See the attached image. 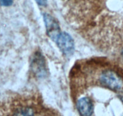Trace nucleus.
I'll return each mask as SVG.
<instances>
[{"instance_id":"f257e3e1","label":"nucleus","mask_w":123,"mask_h":116,"mask_svg":"<svg viewBox=\"0 0 123 116\" xmlns=\"http://www.w3.org/2000/svg\"><path fill=\"white\" fill-rule=\"evenodd\" d=\"M100 81L101 84L105 87L114 91L120 90L123 85L121 79L112 71H106L103 72L100 78Z\"/></svg>"},{"instance_id":"39448f33","label":"nucleus","mask_w":123,"mask_h":116,"mask_svg":"<svg viewBox=\"0 0 123 116\" xmlns=\"http://www.w3.org/2000/svg\"><path fill=\"white\" fill-rule=\"evenodd\" d=\"M34 111L32 108L28 107L21 108L17 110L14 116H33Z\"/></svg>"},{"instance_id":"423d86ee","label":"nucleus","mask_w":123,"mask_h":116,"mask_svg":"<svg viewBox=\"0 0 123 116\" xmlns=\"http://www.w3.org/2000/svg\"><path fill=\"white\" fill-rule=\"evenodd\" d=\"M13 4V0H0V5L2 6H10Z\"/></svg>"},{"instance_id":"6e6552de","label":"nucleus","mask_w":123,"mask_h":116,"mask_svg":"<svg viewBox=\"0 0 123 116\" xmlns=\"http://www.w3.org/2000/svg\"><path fill=\"white\" fill-rule=\"evenodd\" d=\"M122 56H123V51H122Z\"/></svg>"},{"instance_id":"0eeeda50","label":"nucleus","mask_w":123,"mask_h":116,"mask_svg":"<svg viewBox=\"0 0 123 116\" xmlns=\"http://www.w3.org/2000/svg\"><path fill=\"white\" fill-rule=\"evenodd\" d=\"M36 1L39 6H46L48 2V0H36Z\"/></svg>"},{"instance_id":"20e7f679","label":"nucleus","mask_w":123,"mask_h":116,"mask_svg":"<svg viewBox=\"0 0 123 116\" xmlns=\"http://www.w3.org/2000/svg\"><path fill=\"white\" fill-rule=\"evenodd\" d=\"M78 111L82 116H91L93 112V105L89 98L83 97L77 103Z\"/></svg>"},{"instance_id":"7ed1b4c3","label":"nucleus","mask_w":123,"mask_h":116,"mask_svg":"<svg viewBox=\"0 0 123 116\" xmlns=\"http://www.w3.org/2000/svg\"><path fill=\"white\" fill-rule=\"evenodd\" d=\"M43 17L46 27L47 33L52 39L56 41L58 37L61 33L57 22L49 14H44Z\"/></svg>"},{"instance_id":"f03ea898","label":"nucleus","mask_w":123,"mask_h":116,"mask_svg":"<svg viewBox=\"0 0 123 116\" xmlns=\"http://www.w3.org/2000/svg\"><path fill=\"white\" fill-rule=\"evenodd\" d=\"M61 51L66 55H70L74 50V41L69 34L66 32L60 33L56 41Z\"/></svg>"}]
</instances>
